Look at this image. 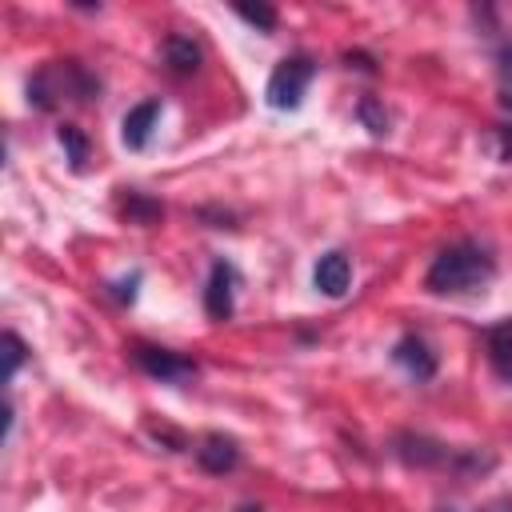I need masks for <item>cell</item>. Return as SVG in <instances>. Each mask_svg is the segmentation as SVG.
Listing matches in <instances>:
<instances>
[{
    "instance_id": "9c48e42d",
    "label": "cell",
    "mask_w": 512,
    "mask_h": 512,
    "mask_svg": "<svg viewBox=\"0 0 512 512\" xmlns=\"http://www.w3.org/2000/svg\"><path fill=\"white\" fill-rule=\"evenodd\" d=\"M156 120H160V100H144V104L128 108V116H124V128H120L124 144H128L132 152H140V148L152 140V128H156Z\"/></svg>"
},
{
    "instance_id": "5b68a950",
    "label": "cell",
    "mask_w": 512,
    "mask_h": 512,
    "mask_svg": "<svg viewBox=\"0 0 512 512\" xmlns=\"http://www.w3.org/2000/svg\"><path fill=\"white\" fill-rule=\"evenodd\" d=\"M232 308H236V272H232V264L216 260L212 264V276L204 284V312L212 320H228Z\"/></svg>"
},
{
    "instance_id": "7c38bea8",
    "label": "cell",
    "mask_w": 512,
    "mask_h": 512,
    "mask_svg": "<svg viewBox=\"0 0 512 512\" xmlns=\"http://www.w3.org/2000/svg\"><path fill=\"white\" fill-rule=\"evenodd\" d=\"M200 60H204V52H200V44L192 36H168L164 40V64L176 76H192L200 68Z\"/></svg>"
},
{
    "instance_id": "3957f363",
    "label": "cell",
    "mask_w": 512,
    "mask_h": 512,
    "mask_svg": "<svg viewBox=\"0 0 512 512\" xmlns=\"http://www.w3.org/2000/svg\"><path fill=\"white\" fill-rule=\"evenodd\" d=\"M312 76H316V60H312V56H284V60L272 68V76H268V88H264L268 104L280 108V112H284V108H300V100H304Z\"/></svg>"
},
{
    "instance_id": "6da1fadb",
    "label": "cell",
    "mask_w": 512,
    "mask_h": 512,
    "mask_svg": "<svg viewBox=\"0 0 512 512\" xmlns=\"http://www.w3.org/2000/svg\"><path fill=\"white\" fill-rule=\"evenodd\" d=\"M496 264L488 256V248L472 244V240H456L444 252H436V260L428 264L424 284L440 296H460V292H476L492 280Z\"/></svg>"
},
{
    "instance_id": "44dd1931",
    "label": "cell",
    "mask_w": 512,
    "mask_h": 512,
    "mask_svg": "<svg viewBox=\"0 0 512 512\" xmlns=\"http://www.w3.org/2000/svg\"><path fill=\"white\" fill-rule=\"evenodd\" d=\"M480 512H512V500L504 496V500H492L488 508H480Z\"/></svg>"
},
{
    "instance_id": "2e32d148",
    "label": "cell",
    "mask_w": 512,
    "mask_h": 512,
    "mask_svg": "<svg viewBox=\"0 0 512 512\" xmlns=\"http://www.w3.org/2000/svg\"><path fill=\"white\" fill-rule=\"evenodd\" d=\"M24 340L16 336V332H4V384H12V376H16V368L24 364Z\"/></svg>"
},
{
    "instance_id": "d6986e66",
    "label": "cell",
    "mask_w": 512,
    "mask_h": 512,
    "mask_svg": "<svg viewBox=\"0 0 512 512\" xmlns=\"http://www.w3.org/2000/svg\"><path fill=\"white\" fill-rule=\"evenodd\" d=\"M136 284H140V272H132L128 280L112 284V296H116V300H124V304H132V300H136Z\"/></svg>"
},
{
    "instance_id": "277c9868",
    "label": "cell",
    "mask_w": 512,
    "mask_h": 512,
    "mask_svg": "<svg viewBox=\"0 0 512 512\" xmlns=\"http://www.w3.org/2000/svg\"><path fill=\"white\" fill-rule=\"evenodd\" d=\"M132 360H136L152 380H160V384H184V380H192V376L200 372L192 356H180V352L156 348V344H132Z\"/></svg>"
},
{
    "instance_id": "ffe728a7",
    "label": "cell",
    "mask_w": 512,
    "mask_h": 512,
    "mask_svg": "<svg viewBox=\"0 0 512 512\" xmlns=\"http://www.w3.org/2000/svg\"><path fill=\"white\" fill-rule=\"evenodd\" d=\"M496 152H500V160L512 164V124H500L496 128Z\"/></svg>"
},
{
    "instance_id": "ac0fdd59",
    "label": "cell",
    "mask_w": 512,
    "mask_h": 512,
    "mask_svg": "<svg viewBox=\"0 0 512 512\" xmlns=\"http://www.w3.org/2000/svg\"><path fill=\"white\" fill-rule=\"evenodd\" d=\"M496 80H500V104L512 112V44L500 48V68H496Z\"/></svg>"
},
{
    "instance_id": "7402d4cb",
    "label": "cell",
    "mask_w": 512,
    "mask_h": 512,
    "mask_svg": "<svg viewBox=\"0 0 512 512\" xmlns=\"http://www.w3.org/2000/svg\"><path fill=\"white\" fill-rule=\"evenodd\" d=\"M240 512H264V508H252V504H248V508H240Z\"/></svg>"
},
{
    "instance_id": "8fae6325",
    "label": "cell",
    "mask_w": 512,
    "mask_h": 512,
    "mask_svg": "<svg viewBox=\"0 0 512 512\" xmlns=\"http://www.w3.org/2000/svg\"><path fill=\"white\" fill-rule=\"evenodd\" d=\"M484 348H488V364L500 380H512V316L492 324L484 332Z\"/></svg>"
},
{
    "instance_id": "30bf717a",
    "label": "cell",
    "mask_w": 512,
    "mask_h": 512,
    "mask_svg": "<svg viewBox=\"0 0 512 512\" xmlns=\"http://www.w3.org/2000/svg\"><path fill=\"white\" fill-rule=\"evenodd\" d=\"M196 460H200V468L204 472H232L236 464H240V448H236V440H228V436H220V432H212V436H204L200 440V448H196Z\"/></svg>"
},
{
    "instance_id": "e0dca14e",
    "label": "cell",
    "mask_w": 512,
    "mask_h": 512,
    "mask_svg": "<svg viewBox=\"0 0 512 512\" xmlns=\"http://www.w3.org/2000/svg\"><path fill=\"white\" fill-rule=\"evenodd\" d=\"M356 112H360V120L368 124V132H372V136H384V132H388V112H384V108H380L372 96H364Z\"/></svg>"
},
{
    "instance_id": "52a82bcc",
    "label": "cell",
    "mask_w": 512,
    "mask_h": 512,
    "mask_svg": "<svg viewBox=\"0 0 512 512\" xmlns=\"http://www.w3.org/2000/svg\"><path fill=\"white\" fill-rule=\"evenodd\" d=\"M392 360L412 376V380H432L436 376V356L420 336H400L392 348Z\"/></svg>"
},
{
    "instance_id": "8992f818",
    "label": "cell",
    "mask_w": 512,
    "mask_h": 512,
    "mask_svg": "<svg viewBox=\"0 0 512 512\" xmlns=\"http://www.w3.org/2000/svg\"><path fill=\"white\" fill-rule=\"evenodd\" d=\"M396 456L408 460V464H420V468H436V464H452L456 452H448L440 440H428V436H416V432H400L396 436Z\"/></svg>"
},
{
    "instance_id": "7a4b0ae2",
    "label": "cell",
    "mask_w": 512,
    "mask_h": 512,
    "mask_svg": "<svg viewBox=\"0 0 512 512\" xmlns=\"http://www.w3.org/2000/svg\"><path fill=\"white\" fill-rule=\"evenodd\" d=\"M96 92H100L96 76L84 72L76 60H52L28 80V104H36L44 112L56 108L60 100H92Z\"/></svg>"
},
{
    "instance_id": "603a6c76",
    "label": "cell",
    "mask_w": 512,
    "mask_h": 512,
    "mask_svg": "<svg viewBox=\"0 0 512 512\" xmlns=\"http://www.w3.org/2000/svg\"><path fill=\"white\" fill-rule=\"evenodd\" d=\"M444 512H452V508H444Z\"/></svg>"
},
{
    "instance_id": "4fadbf2b",
    "label": "cell",
    "mask_w": 512,
    "mask_h": 512,
    "mask_svg": "<svg viewBox=\"0 0 512 512\" xmlns=\"http://www.w3.org/2000/svg\"><path fill=\"white\" fill-rule=\"evenodd\" d=\"M60 144H64V152H68V160H72V168L80 172L84 164H88V136L76 128V124H60Z\"/></svg>"
},
{
    "instance_id": "5bb4252c",
    "label": "cell",
    "mask_w": 512,
    "mask_h": 512,
    "mask_svg": "<svg viewBox=\"0 0 512 512\" xmlns=\"http://www.w3.org/2000/svg\"><path fill=\"white\" fill-rule=\"evenodd\" d=\"M124 212H128V220H136V224H156V220L164 216V208H160L156 200H148V196H140V192H132V196H128V204H124Z\"/></svg>"
},
{
    "instance_id": "9a60e30c",
    "label": "cell",
    "mask_w": 512,
    "mask_h": 512,
    "mask_svg": "<svg viewBox=\"0 0 512 512\" xmlns=\"http://www.w3.org/2000/svg\"><path fill=\"white\" fill-rule=\"evenodd\" d=\"M236 16L240 20H248L252 28H260V32H272L276 28V8H268V4H236Z\"/></svg>"
},
{
    "instance_id": "ba28073f",
    "label": "cell",
    "mask_w": 512,
    "mask_h": 512,
    "mask_svg": "<svg viewBox=\"0 0 512 512\" xmlns=\"http://www.w3.org/2000/svg\"><path fill=\"white\" fill-rule=\"evenodd\" d=\"M312 280L324 296H344L348 292V280H352V264L344 252H324L312 268Z\"/></svg>"
}]
</instances>
